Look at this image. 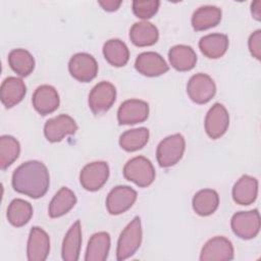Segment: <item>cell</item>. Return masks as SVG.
Instances as JSON below:
<instances>
[{"mask_svg": "<svg viewBox=\"0 0 261 261\" xmlns=\"http://www.w3.org/2000/svg\"><path fill=\"white\" fill-rule=\"evenodd\" d=\"M98 3L103 7L104 10L111 12V11L117 10L122 2L121 1H114V0H106V1H99Z\"/></svg>", "mask_w": 261, "mask_h": 261, "instance_id": "obj_35", "label": "cell"}, {"mask_svg": "<svg viewBox=\"0 0 261 261\" xmlns=\"http://www.w3.org/2000/svg\"><path fill=\"white\" fill-rule=\"evenodd\" d=\"M135 67L139 73L146 76H158L166 71L169 67L164 58L156 52H143L138 55Z\"/></svg>", "mask_w": 261, "mask_h": 261, "instance_id": "obj_17", "label": "cell"}, {"mask_svg": "<svg viewBox=\"0 0 261 261\" xmlns=\"http://www.w3.org/2000/svg\"><path fill=\"white\" fill-rule=\"evenodd\" d=\"M33 106L41 115H47L54 112L60 103L59 95L56 89L49 85L38 87L33 94Z\"/></svg>", "mask_w": 261, "mask_h": 261, "instance_id": "obj_16", "label": "cell"}, {"mask_svg": "<svg viewBox=\"0 0 261 261\" xmlns=\"http://www.w3.org/2000/svg\"><path fill=\"white\" fill-rule=\"evenodd\" d=\"M233 246L224 237H214L206 242L202 248L201 261H226L233 259Z\"/></svg>", "mask_w": 261, "mask_h": 261, "instance_id": "obj_12", "label": "cell"}, {"mask_svg": "<svg viewBox=\"0 0 261 261\" xmlns=\"http://www.w3.org/2000/svg\"><path fill=\"white\" fill-rule=\"evenodd\" d=\"M123 176L138 187L146 188L154 181L155 169L148 158L137 156L125 163L123 167Z\"/></svg>", "mask_w": 261, "mask_h": 261, "instance_id": "obj_3", "label": "cell"}, {"mask_svg": "<svg viewBox=\"0 0 261 261\" xmlns=\"http://www.w3.org/2000/svg\"><path fill=\"white\" fill-rule=\"evenodd\" d=\"M11 184L17 193L38 199L43 197L49 189V171L43 162L30 160L14 170Z\"/></svg>", "mask_w": 261, "mask_h": 261, "instance_id": "obj_1", "label": "cell"}, {"mask_svg": "<svg viewBox=\"0 0 261 261\" xmlns=\"http://www.w3.org/2000/svg\"><path fill=\"white\" fill-rule=\"evenodd\" d=\"M168 58L171 66L178 71H188L194 68L197 62V54L191 46L175 45L170 48Z\"/></svg>", "mask_w": 261, "mask_h": 261, "instance_id": "obj_21", "label": "cell"}, {"mask_svg": "<svg viewBox=\"0 0 261 261\" xmlns=\"http://www.w3.org/2000/svg\"><path fill=\"white\" fill-rule=\"evenodd\" d=\"M160 2L158 0H135L133 2V11L137 17L147 19L156 14Z\"/></svg>", "mask_w": 261, "mask_h": 261, "instance_id": "obj_33", "label": "cell"}, {"mask_svg": "<svg viewBox=\"0 0 261 261\" xmlns=\"http://www.w3.org/2000/svg\"><path fill=\"white\" fill-rule=\"evenodd\" d=\"M137 192L128 186H116L106 198L107 211L112 215H118L128 210L137 200Z\"/></svg>", "mask_w": 261, "mask_h": 261, "instance_id": "obj_10", "label": "cell"}, {"mask_svg": "<svg viewBox=\"0 0 261 261\" xmlns=\"http://www.w3.org/2000/svg\"><path fill=\"white\" fill-rule=\"evenodd\" d=\"M129 38L134 45L146 47L154 45L159 38L158 29L151 22L143 20L135 22L129 30Z\"/></svg>", "mask_w": 261, "mask_h": 261, "instance_id": "obj_23", "label": "cell"}, {"mask_svg": "<svg viewBox=\"0 0 261 261\" xmlns=\"http://www.w3.org/2000/svg\"><path fill=\"white\" fill-rule=\"evenodd\" d=\"M33 216L32 205L22 199H14L7 208V219L13 226L20 227L27 224Z\"/></svg>", "mask_w": 261, "mask_h": 261, "instance_id": "obj_30", "label": "cell"}, {"mask_svg": "<svg viewBox=\"0 0 261 261\" xmlns=\"http://www.w3.org/2000/svg\"><path fill=\"white\" fill-rule=\"evenodd\" d=\"M1 102L6 108H11L18 104L25 96L27 87L23 81L19 77H6L0 88Z\"/></svg>", "mask_w": 261, "mask_h": 261, "instance_id": "obj_18", "label": "cell"}, {"mask_svg": "<svg viewBox=\"0 0 261 261\" xmlns=\"http://www.w3.org/2000/svg\"><path fill=\"white\" fill-rule=\"evenodd\" d=\"M82 246V227L80 220H76L67 230L63 242L61 255L65 261H76L80 257Z\"/></svg>", "mask_w": 261, "mask_h": 261, "instance_id": "obj_22", "label": "cell"}, {"mask_svg": "<svg viewBox=\"0 0 261 261\" xmlns=\"http://www.w3.org/2000/svg\"><path fill=\"white\" fill-rule=\"evenodd\" d=\"M68 70L76 81L88 83L96 77L98 63L91 54L81 52L71 56L68 62Z\"/></svg>", "mask_w": 261, "mask_h": 261, "instance_id": "obj_8", "label": "cell"}, {"mask_svg": "<svg viewBox=\"0 0 261 261\" xmlns=\"http://www.w3.org/2000/svg\"><path fill=\"white\" fill-rule=\"evenodd\" d=\"M186 149L185 138L180 134H174L163 139L156 150V158L161 167L175 165L182 157Z\"/></svg>", "mask_w": 261, "mask_h": 261, "instance_id": "obj_4", "label": "cell"}, {"mask_svg": "<svg viewBox=\"0 0 261 261\" xmlns=\"http://www.w3.org/2000/svg\"><path fill=\"white\" fill-rule=\"evenodd\" d=\"M109 176V166L105 161H95L84 166L80 173L82 187L90 192L101 189Z\"/></svg>", "mask_w": 261, "mask_h": 261, "instance_id": "obj_9", "label": "cell"}, {"mask_svg": "<svg viewBox=\"0 0 261 261\" xmlns=\"http://www.w3.org/2000/svg\"><path fill=\"white\" fill-rule=\"evenodd\" d=\"M187 93L190 99L197 104L209 102L216 93L214 81L206 73H196L188 82Z\"/></svg>", "mask_w": 261, "mask_h": 261, "instance_id": "obj_7", "label": "cell"}, {"mask_svg": "<svg viewBox=\"0 0 261 261\" xmlns=\"http://www.w3.org/2000/svg\"><path fill=\"white\" fill-rule=\"evenodd\" d=\"M228 44L229 41L226 35L214 33L202 37L199 41V48L206 57L216 59L225 54Z\"/></svg>", "mask_w": 261, "mask_h": 261, "instance_id": "obj_20", "label": "cell"}, {"mask_svg": "<svg viewBox=\"0 0 261 261\" xmlns=\"http://www.w3.org/2000/svg\"><path fill=\"white\" fill-rule=\"evenodd\" d=\"M258 195V180L250 175H242L232 188V198L237 204L250 205Z\"/></svg>", "mask_w": 261, "mask_h": 261, "instance_id": "obj_19", "label": "cell"}, {"mask_svg": "<svg viewBox=\"0 0 261 261\" xmlns=\"http://www.w3.org/2000/svg\"><path fill=\"white\" fill-rule=\"evenodd\" d=\"M149 140V129L147 127H138L125 130L119 137L120 147L127 151L134 152L142 149Z\"/></svg>", "mask_w": 261, "mask_h": 261, "instance_id": "obj_31", "label": "cell"}, {"mask_svg": "<svg viewBox=\"0 0 261 261\" xmlns=\"http://www.w3.org/2000/svg\"><path fill=\"white\" fill-rule=\"evenodd\" d=\"M228 125L229 115L226 108L220 103H215L205 117V130L207 135L213 140L219 139L226 133Z\"/></svg>", "mask_w": 261, "mask_h": 261, "instance_id": "obj_13", "label": "cell"}, {"mask_svg": "<svg viewBox=\"0 0 261 261\" xmlns=\"http://www.w3.org/2000/svg\"><path fill=\"white\" fill-rule=\"evenodd\" d=\"M103 55L109 64L115 67H121L129 59V50L121 40L110 39L103 46Z\"/></svg>", "mask_w": 261, "mask_h": 261, "instance_id": "obj_28", "label": "cell"}, {"mask_svg": "<svg viewBox=\"0 0 261 261\" xmlns=\"http://www.w3.org/2000/svg\"><path fill=\"white\" fill-rule=\"evenodd\" d=\"M76 203V197L74 193L66 188L62 187L52 198L49 204V216L51 218H57L66 214Z\"/></svg>", "mask_w": 261, "mask_h": 261, "instance_id": "obj_26", "label": "cell"}, {"mask_svg": "<svg viewBox=\"0 0 261 261\" xmlns=\"http://www.w3.org/2000/svg\"><path fill=\"white\" fill-rule=\"evenodd\" d=\"M249 50L251 52V54L253 55V57H255L256 59L260 60L261 54V31L257 30L255 31L249 38Z\"/></svg>", "mask_w": 261, "mask_h": 261, "instance_id": "obj_34", "label": "cell"}, {"mask_svg": "<svg viewBox=\"0 0 261 261\" xmlns=\"http://www.w3.org/2000/svg\"><path fill=\"white\" fill-rule=\"evenodd\" d=\"M110 249V236L106 231L94 233L88 243L85 260L86 261H105Z\"/></svg>", "mask_w": 261, "mask_h": 261, "instance_id": "obj_24", "label": "cell"}, {"mask_svg": "<svg viewBox=\"0 0 261 261\" xmlns=\"http://www.w3.org/2000/svg\"><path fill=\"white\" fill-rule=\"evenodd\" d=\"M116 99L115 87L106 81L98 83L89 94V107L96 115L107 112Z\"/></svg>", "mask_w": 261, "mask_h": 261, "instance_id": "obj_6", "label": "cell"}, {"mask_svg": "<svg viewBox=\"0 0 261 261\" xmlns=\"http://www.w3.org/2000/svg\"><path fill=\"white\" fill-rule=\"evenodd\" d=\"M20 145L12 136L4 135L0 137V168L5 170L19 156Z\"/></svg>", "mask_w": 261, "mask_h": 261, "instance_id": "obj_32", "label": "cell"}, {"mask_svg": "<svg viewBox=\"0 0 261 261\" xmlns=\"http://www.w3.org/2000/svg\"><path fill=\"white\" fill-rule=\"evenodd\" d=\"M8 63L11 69L20 76H28L35 68V59L25 49H13L8 55Z\"/></svg>", "mask_w": 261, "mask_h": 261, "instance_id": "obj_29", "label": "cell"}, {"mask_svg": "<svg viewBox=\"0 0 261 261\" xmlns=\"http://www.w3.org/2000/svg\"><path fill=\"white\" fill-rule=\"evenodd\" d=\"M233 233L243 239L251 240L260 230V216L257 209L250 211H240L232 215L230 221Z\"/></svg>", "mask_w": 261, "mask_h": 261, "instance_id": "obj_5", "label": "cell"}, {"mask_svg": "<svg viewBox=\"0 0 261 261\" xmlns=\"http://www.w3.org/2000/svg\"><path fill=\"white\" fill-rule=\"evenodd\" d=\"M141 219L136 216L121 231L116 248V259L118 261L132 257L140 248L142 243Z\"/></svg>", "mask_w": 261, "mask_h": 261, "instance_id": "obj_2", "label": "cell"}, {"mask_svg": "<svg viewBox=\"0 0 261 261\" xmlns=\"http://www.w3.org/2000/svg\"><path fill=\"white\" fill-rule=\"evenodd\" d=\"M76 130V122L67 114H60L56 117L50 118L44 125V135L51 143L60 142L66 136L75 134Z\"/></svg>", "mask_w": 261, "mask_h": 261, "instance_id": "obj_11", "label": "cell"}, {"mask_svg": "<svg viewBox=\"0 0 261 261\" xmlns=\"http://www.w3.org/2000/svg\"><path fill=\"white\" fill-rule=\"evenodd\" d=\"M260 4H261V2L258 0V1H255L254 3H252V5H251L252 14H253V16H254L257 20H260V16H261Z\"/></svg>", "mask_w": 261, "mask_h": 261, "instance_id": "obj_36", "label": "cell"}, {"mask_svg": "<svg viewBox=\"0 0 261 261\" xmlns=\"http://www.w3.org/2000/svg\"><path fill=\"white\" fill-rule=\"evenodd\" d=\"M221 20V9L213 5L199 7L192 16V25L195 31H204L216 27Z\"/></svg>", "mask_w": 261, "mask_h": 261, "instance_id": "obj_25", "label": "cell"}, {"mask_svg": "<svg viewBox=\"0 0 261 261\" xmlns=\"http://www.w3.org/2000/svg\"><path fill=\"white\" fill-rule=\"evenodd\" d=\"M50 252V239L48 233L39 226L32 227L28 240L27 255L30 261H44Z\"/></svg>", "mask_w": 261, "mask_h": 261, "instance_id": "obj_15", "label": "cell"}, {"mask_svg": "<svg viewBox=\"0 0 261 261\" xmlns=\"http://www.w3.org/2000/svg\"><path fill=\"white\" fill-rule=\"evenodd\" d=\"M219 205V196L212 189L197 192L193 198V209L200 216H208L216 211Z\"/></svg>", "mask_w": 261, "mask_h": 261, "instance_id": "obj_27", "label": "cell"}, {"mask_svg": "<svg viewBox=\"0 0 261 261\" xmlns=\"http://www.w3.org/2000/svg\"><path fill=\"white\" fill-rule=\"evenodd\" d=\"M148 116V103L138 99H130L122 102L117 111V119L119 124H136L144 122Z\"/></svg>", "mask_w": 261, "mask_h": 261, "instance_id": "obj_14", "label": "cell"}]
</instances>
